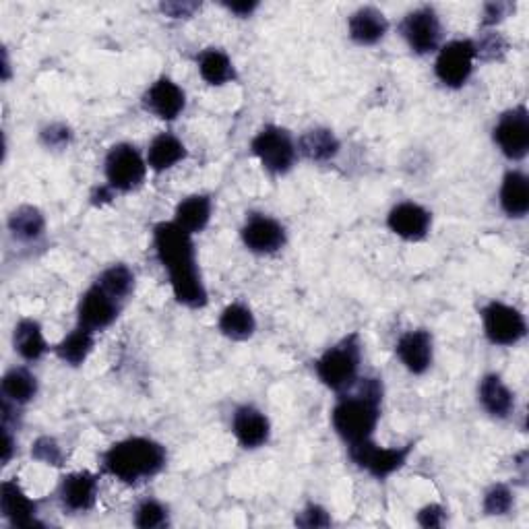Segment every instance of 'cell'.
Returning a JSON list of instances; mask_svg holds the SVG:
<instances>
[{
  "label": "cell",
  "mask_w": 529,
  "mask_h": 529,
  "mask_svg": "<svg viewBox=\"0 0 529 529\" xmlns=\"http://www.w3.org/2000/svg\"><path fill=\"white\" fill-rule=\"evenodd\" d=\"M153 248L170 275L174 298L186 308L207 306L209 296L197 265L193 234L182 230L174 220L160 222L153 228Z\"/></svg>",
  "instance_id": "1"
},
{
  "label": "cell",
  "mask_w": 529,
  "mask_h": 529,
  "mask_svg": "<svg viewBox=\"0 0 529 529\" xmlns=\"http://www.w3.org/2000/svg\"><path fill=\"white\" fill-rule=\"evenodd\" d=\"M381 403V379H358L350 391L341 393L331 412V422L348 447L372 439L381 420Z\"/></svg>",
  "instance_id": "2"
},
{
  "label": "cell",
  "mask_w": 529,
  "mask_h": 529,
  "mask_svg": "<svg viewBox=\"0 0 529 529\" xmlns=\"http://www.w3.org/2000/svg\"><path fill=\"white\" fill-rule=\"evenodd\" d=\"M168 461L164 445L147 437H131L114 443L102 455V470L127 486H137L158 476Z\"/></svg>",
  "instance_id": "3"
},
{
  "label": "cell",
  "mask_w": 529,
  "mask_h": 529,
  "mask_svg": "<svg viewBox=\"0 0 529 529\" xmlns=\"http://www.w3.org/2000/svg\"><path fill=\"white\" fill-rule=\"evenodd\" d=\"M362 362V346L358 333L341 339L339 344L325 350L315 362L319 381L337 393H346L358 383V372Z\"/></svg>",
  "instance_id": "4"
},
{
  "label": "cell",
  "mask_w": 529,
  "mask_h": 529,
  "mask_svg": "<svg viewBox=\"0 0 529 529\" xmlns=\"http://www.w3.org/2000/svg\"><path fill=\"white\" fill-rule=\"evenodd\" d=\"M251 149L261 166L273 176L288 174L298 160L296 141L286 129L275 127V124H267L255 135Z\"/></svg>",
  "instance_id": "5"
},
{
  "label": "cell",
  "mask_w": 529,
  "mask_h": 529,
  "mask_svg": "<svg viewBox=\"0 0 529 529\" xmlns=\"http://www.w3.org/2000/svg\"><path fill=\"white\" fill-rule=\"evenodd\" d=\"M147 168V160L135 145L118 143L106 155V184L114 193H131L143 184Z\"/></svg>",
  "instance_id": "6"
},
{
  "label": "cell",
  "mask_w": 529,
  "mask_h": 529,
  "mask_svg": "<svg viewBox=\"0 0 529 529\" xmlns=\"http://www.w3.org/2000/svg\"><path fill=\"white\" fill-rule=\"evenodd\" d=\"M482 325L490 344L511 348L527 335V323L519 308L492 300L482 308Z\"/></svg>",
  "instance_id": "7"
},
{
  "label": "cell",
  "mask_w": 529,
  "mask_h": 529,
  "mask_svg": "<svg viewBox=\"0 0 529 529\" xmlns=\"http://www.w3.org/2000/svg\"><path fill=\"white\" fill-rule=\"evenodd\" d=\"M348 449H350L352 461L358 465L360 470L368 472L372 478L385 480L406 465L416 445L410 443L406 447H379L377 443H372V439H368L364 443L350 445Z\"/></svg>",
  "instance_id": "8"
},
{
  "label": "cell",
  "mask_w": 529,
  "mask_h": 529,
  "mask_svg": "<svg viewBox=\"0 0 529 529\" xmlns=\"http://www.w3.org/2000/svg\"><path fill=\"white\" fill-rule=\"evenodd\" d=\"M492 139L507 160L521 162L529 153V110L519 104L503 112L492 129Z\"/></svg>",
  "instance_id": "9"
},
{
  "label": "cell",
  "mask_w": 529,
  "mask_h": 529,
  "mask_svg": "<svg viewBox=\"0 0 529 529\" xmlns=\"http://www.w3.org/2000/svg\"><path fill=\"white\" fill-rule=\"evenodd\" d=\"M478 60L474 40H453L439 50L434 73L445 87L459 89L470 81Z\"/></svg>",
  "instance_id": "10"
},
{
  "label": "cell",
  "mask_w": 529,
  "mask_h": 529,
  "mask_svg": "<svg viewBox=\"0 0 529 529\" xmlns=\"http://www.w3.org/2000/svg\"><path fill=\"white\" fill-rule=\"evenodd\" d=\"M401 36L408 42L410 50L420 56L439 50L443 25L437 11L432 7H420L408 13L401 23Z\"/></svg>",
  "instance_id": "11"
},
{
  "label": "cell",
  "mask_w": 529,
  "mask_h": 529,
  "mask_svg": "<svg viewBox=\"0 0 529 529\" xmlns=\"http://www.w3.org/2000/svg\"><path fill=\"white\" fill-rule=\"evenodd\" d=\"M242 242L251 253L273 255L286 246V228L275 217L265 213H251L240 230Z\"/></svg>",
  "instance_id": "12"
},
{
  "label": "cell",
  "mask_w": 529,
  "mask_h": 529,
  "mask_svg": "<svg viewBox=\"0 0 529 529\" xmlns=\"http://www.w3.org/2000/svg\"><path fill=\"white\" fill-rule=\"evenodd\" d=\"M120 315V302L104 292L98 284H93L79 300L77 319L79 325L98 333L108 329Z\"/></svg>",
  "instance_id": "13"
},
{
  "label": "cell",
  "mask_w": 529,
  "mask_h": 529,
  "mask_svg": "<svg viewBox=\"0 0 529 529\" xmlns=\"http://www.w3.org/2000/svg\"><path fill=\"white\" fill-rule=\"evenodd\" d=\"M389 230L408 242H418L428 236L432 226V215L428 209L414 201L397 203L387 215Z\"/></svg>",
  "instance_id": "14"
},
{
  "label": "cell",
  "mask_w": 529,
  "mask_h": 529,
  "mask_svg": "<svg viewBox=\"0 0 529 529\" xmlns=\"http://www.w3.org/2000/svg\"><path fill=\"white\" fill-rule=\"evenodd\" d=\"M100 490V478L91 472H73L60 480L58 496L65 509L73 513H85L96 505Z\"/></svg>",
  "instance_id": "15"
},
{
  "label": "cell",
  "mask_w": 529,
  "mask_h": 529,
  "mask_svg": "<svg viewBox=\"0 0 529 529\" xmlns=\"http://www.w3.org/2000/svg\"><path fill=\"white\" fill-rule=\"evenodd\" d=\"M143 104L153 116H158L160 120H166V122H172L186 108V93L172 79L160 77L145 91Z\"/></svg>",
  "instance_id": "16"
},
{
  "label": "cell",
  "mask_w": 529,
  "mask_h": 529,
  "mask_svg": "<svg viewBox=\"0 0 529 529\" xmlns=\"http://www.w3.org/2000/svg\"><path fill=\"white\" fill-rule=\"evenodd\" d=\"M397 358L406 366L412 375H424L432 366L434 348H432V335L426 329H412L406 331L397 341Z\"/></svg>",
  "instance_id": "17"
},
{
  "label": "cell",
  "mask_w": 529,
  "mask_h": 529,
  "mask_svg": "<svg viewBox=\"0 0 529 529\" xmlns=\"http://www.w3.org/2000/svg\"><path fill=\"white\" fill-rule=\"evenodd\" d=\"M232 432L244 449H259L271 437V424L259 408L240 406L232 416Z\"/></svg>",
  "instance_id": "18"
},
{
  "label": "cell",
  "mask_w": 529,
  "mask_h": 529,
  "mask_svg": "<svg viewBox=\"0 0 529 529\" xmlns=\"http://www.w3.org/2000/svg\"><path fill=\"white\" fill-rule=\"evenodd\" d=\"M0 511L3 517L13 525V527H40L42 523L38 521L36 513V503L29 499V496L21 490V486L15 480L3 482L0 488Z\"/></svg>",
  "instance_id": "19"
},
{
  "label": "cell",
  "mask_w": 529,
  "mask_h": 529,
  "mask_svg": "<svg viewBox=\"0 0 529 529\" xmlns=\"http://www.w3.org/2000/svg\"><path fill=\"white\" fill-rule=\"evenodd\" d=\"M478 399L488 416L507 420L515 412V395L499 375H486L478 385Z\"/></svg>",
  "instance_id": "20"
},
{
  "label": "cell",
  "mask_w": 529,
  "mask_h": 529,
  "mask_svg": "<svg viewBox=\"0 0 529 529\" xmlns=\"http://www.w3.org/2000/svg\"><path fill=\"white\" fill-rule=\"evenodd\" d=\"M350 38L360 46H375L379 44L389 31L387 17L375 7H362L352 13L348 21Z\"/></svg>",
  "instance_id": "21"
},
{
  "label": "cell",
  "mask_w": 529,
  "mask_h": 529,
  "mask_svg": "<svg viewBox=\"0 0 529 529\" xmlns=\"http://www.w3.org/2000/svg\"><path fill=\"white\" fill-rule=\"evenodd\" d=\"M501 209L511 220H523L529 211V178L521 170H509L499 193Z\"/></svg>",
  "instance_id": "22"
},
{
  "label": "cell",
  "mask_w": 529,
  "mask_h": 529,
  "mask_svg": "<svg viewBox=\"0 0 529 529\" xmlns=\"http://www.w3.org/2000/svg\"><path fill=\"white\" fill-rule=\"evenodd\" d=\"M147 166L153 172H166L186 160V147L174 133H160L147 149Z\"/></svg>",
  "instance_id": "23"
},
{
  "label": "cell",
  "mask_w": 529,
  "mask_h": 529,
  "mask_svg": "<svg viewBox=\"0 0 529 529\" xmlns=\"http://www.w3.org/2000/svg\"><path fill=\"white\" fill-rule=\"evenodd\" d=\"M213 213V201L209 195H191L176 205L174 222L189 234H199L207 228Z\"/></svg>",
  "instance_id": "24"
},
{
  "label": "cell",
  "mask_w": 529,
  "mask_h": 529,
  "mask_svg": "<svg viewBox=\"0 0 529 529\" xmlns=\"http://www.w3.org/2000/svg\"><path fill=\"white\" fill-rule=\"evenodd\" d=\"M217 327H220L222 335H226L232 341H246L255 335L257 319L253 315V310L246 304L234 302L222 310Z\"/></svg>",
  "instance_id": "25"
},
{
  "label": "cell",
  "mask_w": 529,
  "mask_h": 529,
  "mask_svg": "<svg viewBox=\"0 0 529 529\" xmlns=\"http://www.w3.org/2000/svg\"><path fill=\"white\" fill-rule=\"evenodd\" d=\"M296 145H298V153H302L306 160L319 164L331 162L339 153V139L331 129H323V127L306 131Z\"/></svg>",
  "instance_id": "26"
},
{
  "label": "cell",
  "mask_w": 529,
  "mask_h": 529,
  "mask_svg": "<svg viewBox=\"0 0 529 529\" xmlns=\"http://www.w3.org/2000/svg\"><path fill=\"white\" fill-rule=\"evenodd\" d=\"M13 344H15V352L27 362L40 360L48 350L44 331H42L40 323L34 319L19 321V325L15 327V333H13Z\"/></svg>",
  "instance_id": "27"
},
{
  "label": "cell",
  "mask_w": 529,
  "mask_h": 529,
  "mask_svg": "<svg viewBox=\"0 0 529 529\" xmlns=\"http://www.w3.org/2000/svg\"><path fill=\"white\" fill-rule=\"evenodd\" d=\"M199 73L209 85H226L236 79L232 58L220 48H207L199 54Z\"/></svg>",
  "instance_id": "28"
},
{
  "label": "cell",
  "mask_w": 529,
  "mask_h": 529,
  "mask_svg": "<svg viewBox=\"0 0 529 529\" xmlns=\"http://www.w3.org/2000/svg\"><path fill=\"white\" fill-rule=\"evenodd\" d=\"M38 395V379L27 368H11L3 377V399L11 406H25Z\"/></svg>",
  "instance_id": "29"
},
{
  "label": "cell",
  "mask_w": 529,
  "mask_h": 529,
  "mask_svg": "<svg viewBox=\"0 0 529 529\" xmlns=\"http://www.w3.org/2000/svg\"><path fill=\"white\" fill-rule=\"evenodd\" d=\"M96 346V333L77 325L65 339L56 346V356L69 364V366H81Z\"/></svg>",
  "instance_id": "30"
},
{
  "label": "cell",
  "mask_w": 529,
  "mask_h": 529,
  "mask_svg": "<svg viewBox=\"0 0 529 529\" xmlns=\"http://www.w3.org/2000/svg\"><path fill=\"white\" fill-rule=\"evenodd\" d=\"M9 230L21 242H34L44 234L46 220L40 209L31 207V205H23L11 213Z\"/></svg>",
  "instance_id": "31"
},
{
  "label": "cell",
  "mask_w": 529,
  "mask_h": 529,
  "mask_svg": "<svg viewBox=\"0 0 529 529\" xmlns=\"http://www.w3.org/2000/svg\"><path fill=\"white\" fill-rule=\"evenodd\" d=\"M96 284L104 292H108L112 298L122 302L124 298H129L135 290V273L127 265L116 263L104 269V273L98 277Z\"/></svg>",
  "instance_id": "32"
},
{
  "label": "cell",
  "mask_w": 529,
  "mask_h": 529,
  "mask_svg": "<svg viewBox=\"0 0 529 529\" xmlns=\"http://www.w3.org/2000/svg\"><path fill=\"white\" fill-rule=\"evenodd\" d=\"M133 523L141 529H160L170 525V513L168 507L162 505L160 501L155 499H145L137 505L135 509V517Z\"/></svg>",
  "instance_id": "33"
},
{
  "label": "cell",
  "mask_w": 529,
  "mask_h": 529,
  "mask_svg": "<svg viewBox=\"0 0 529 529\" xmlns=\"http://www.w3.org/2000/svg\"><path fill=\"white\" fill-rule=\"evenodd\" d=\"M513 507H515V496H513V490L507 484H492L484 492L482 509H484L486 515L501 517V515L511 513Z\"/></svg>",
  "instance_id": "34"
},
{
  "label": "cell",
  "mask_w": 529,
  "mask_h": 529,
  "mask_svg": "<svg viewBox=\"0 0 529 529\" xmlns=\"http://www.w3.org/2000/svg\"><path fill=\"white\" fill-rule=\"evenodd\" d=\"M474 44H476L478 58H484V60L501 58L509 48L507 40L499 34V31H488V34L480 38V42H474Z\"/></svg>",
  "instance_id": "35"
},
{
  "label": "cell",
  "mask_w": 529,
  "mask_h": 529,
  "mask_svg": "<svg viewBox=\"0 0 529 529\" xmlns=\"http://www.w3.org/2000/svg\"><path fill=\"white\" fill-rule=\"evenodd\" d=\"M31 455H34L38 461L46 463V465H62L65 461V455H62V449L58 447V443L50 437H42L34 443V449H31Z\"/></svg>",
  "instance_id": "36"
},
{
  "label": "cell",
  "mask_w": 529,
  "mask_h": 529,
  "mask_svg": "<svg viewBox=\"0 0 529 529\" xmlns=\"http://www.w3.org/2000/svg\"><path fill=\"white\" fill-rule=\"evenodd\" d=\"M296 525L308 527V529H313V527H329L331 525V517H329V513L323 507H319V505H308L306 509H302L298 513Z\"/></svg>",
  "instance_id": "37"
},
{
  "label": "cell",
  "mask_w": 529,
  "mask_h": 529,
  "mask_svg": "<svg viewBox=\"0 0 529 529\" xmlns=\"http://www.w3.org/2000/svg\"><path fill=\"white\" fill-rule=\"evenodd\" d=\"M42 139L48 147H65L71 141V129L67 124H50L48 129H44Z\"/></svg>",
  "instance_id": "38"
},
{
  "label": "cell",
  "mask_w": 529,
  "mask_h": 529,
  "mask_svg": "<svg viewBox=\"0 0 529 529\" xmlns=\"http://www.w3.org/2000/svg\"><path fill=\"white\" fill-rule=\"evenodd\" d=\"M515 7L509 3H488L484 5V13H482V25L484 27H492L496 23H501L509 11H513Z\"/></svg>",
  "instance_id": "39"
},
{
  "label": "cell",
  "mask_w": 529,
  "mask_h": 529,
  "mask_svg": "<svg viewBox=\"0 0 529 529\" xmlns=\"http://www.w3.org/2000/svg\"><path fill=\"white\" fill-rule=\"evenodd\" d=\"M418 523L422 527H441L445 523V509L441 505H426L418 513Z\"/></svg>",
  "instance_id": "40"
},
{
  "label": "cell",
  "mask_w": 529,
  "mask_h": 529,
  "mask_svg": "<svg viewBox=\"0 0 529 529\" xmlns=\"http://www.w3.org/2000/svg\"><path fill=\"white\" fill-rule=\"evenodd\" d=\"M199 9L197 3H164L162 11L170 15L172 19H182V17H191Z\"/></svg>",
  "instance_id": "41"
},
{
  "label": "cell",
  "mask_w": 529,
  "mask_h": 529,
  "mask_svg": "<svg viewBox=\"0 0 529 529\" xmlns=\"http://www.w3.org/2000/svg\"><path fill=\"white\" fill-rule=\"evenodd\" d=\"M224 7L238 17H248L259 9V3H253V0H244V3H226Z\"/></svg>",
  "instance_id": "42"
},
{
  "label": "cell",
  "mask_w": 529,
  "mask_h": 529,
  "mask_svg": "<svg viewBox=\"0 0 529 529\" xmlns=\"http://www.w3.org/2000/svg\"><path fill=\"white\" fill-rule=\"evenodd\" d=\"M3 434H5V453H3V463H9L11 457H13V451H15V439L11 434V428L9 426H3Z\"/></svg>",
  "instance_id": "43"
}]
</instances>
